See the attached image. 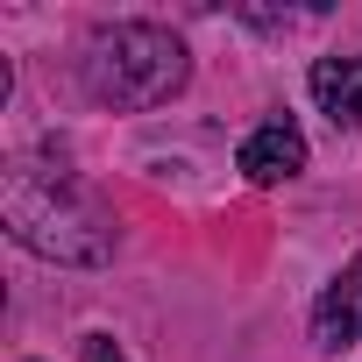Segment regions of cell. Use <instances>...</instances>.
Returning <instances> with one entry per match:
<instances>
[{"label": "cell", "instance_id": "obj_1", "mask_svg": "<svg viewBox=\"0 0 362 362\" xmlns=\"http://www.w3.org/2000/svg\"><path fill=\"white\" fill-rule=\"evenodd\" d=\"M0 221L29 256H50V263H107L114 256L107 206L64 163H43V156H15L0 170Z\"/></svg>", "mask_w": 362, "mask_h": 362}, {"label": "cell", "instance_id": "obj_2", "mask_svg": "<svg viewBox=\"0 0 362 362\" xmlns=\"http://www.w3.org/2000/svg\"><path fill=\"white\" fill-rule=\"evenodd\" d=\"M185 78H192V50L163 22H107L86 43V93L114 114L163 107Z\"/></svg>", "mask_w": 362, "mask_h": 362}, {"label": "cell", "instance_id": "obj_3", "mask_svg": "<svg viewBox=\"0 0 362 362\" xmlns=\"http://www.w3.org/2000/svg\"><path fill=\"white\" fill-rule=\"evenodd\" d=\"M355 341H362V249H355V263L313 298V348L341 355V348H355Z\"/></svg>", "mask_w": 362, "mask_h": 362}, {"label": "cell", "instance_id": "obj_4", "mask_svg": "<svg viewBox=\"0 0 362 362\" xmlns=\"http://www.w3.org/2000/svg\"><path fill=\"white\" fill-rule=\"evenodd\" d=\"M305 170V135L298 121H263L242 135V177L249 185H284V177Z\"/></svg>", "mask_w": 362, "mask_h": 362}, {"label": "cell", "instance_id": "obj_5", "mask_svg": "<svg viewBox=\"0 0 362 362\" xmlns=\"http://www.w3.org/2000/svg\"><path fill=\"white\" fill-rule=\"evenodd\" d=\"M305 86H313V100H320V114H327L334 128H362V50L320 57Z\"/></svg>", "mask_w": 362, "mask_h": 362}, {"label": "cell", "instance_id": "obj_6", "mask_svg": "<svg viewBox=\"0 0 362 362\" xmlns=\"http://www.w3.org/2000/svg\"><path fill=\"white\" fill-rule=\"evenodd\" d=\"M78 362H128V355L114 348V334H86V348H78Z\"/></svg>", "mask_w": 362, "mask_h": 362}]
</instances>
